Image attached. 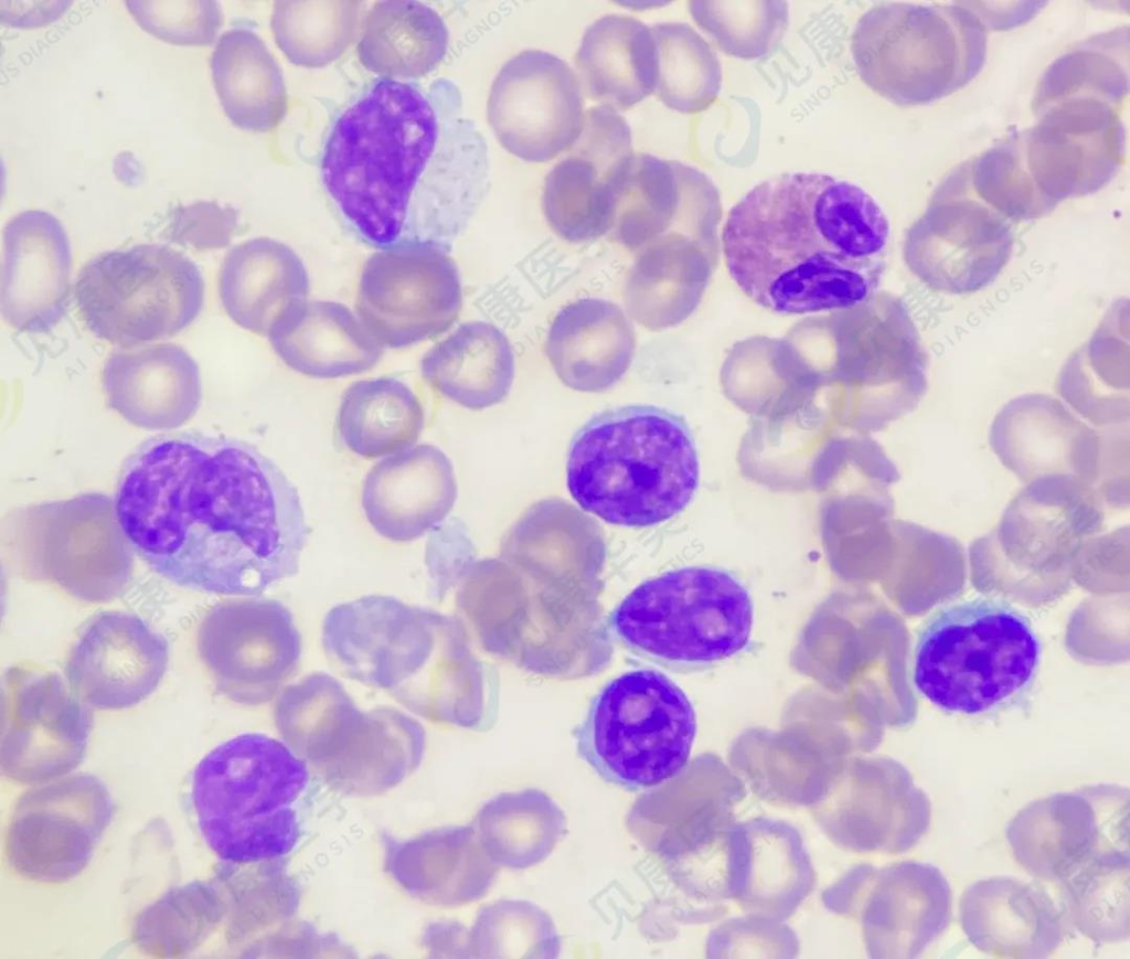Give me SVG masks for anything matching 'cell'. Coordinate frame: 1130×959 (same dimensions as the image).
I'll use <instances>...</instances> for the list:
<instances>
[{
	"label": "cell",
	"instance_id": "603a6c76",
	"mask_svg": "<svg viewBox=\"0 0 1130 959\" xmlns=\"http://www.w3.org/2000/svg\"><path fill=\"white\" fill-rule=\"evenodd\" d=\"M462 653L441 615L408 605L377 659L373 686L429 718H461Z\"/></svg>",
	"mask_w": 1130,
	"mask_h": 959
},
{
	"label": "cell",
	"instance_id": "ba28073f",
	"mask_svg": "<svg viewBox=\"0 0 1130 959\" xmlns=\"http://www.w3.org/2000/svg\"><path fill=\"white\" fill-rule=\"evenodd\" d=\"M608 624L635 656L661 667L694 668L727 660L748 646L754 604L733 573L685 566L641 583Z\"/></svg>",
	"mask_w": 1130,
	"mask_h": 959
},
{
	"label": "cell",
	"instance_id": "ee69618b",
	"mask_svg": "<svg viewBox=\"0 0 1130 959\" xmlns=\"http://www.w3.org/2000/svg\"><path fill=\"white\" fill-rule=\"evenodd\" d=\"M691 15L727 54L767 55L788 25L785 1H691Z\"/></svg>",
	"mask_w": 1130,
	"mask_h": 959
},
{
	"label": "cell",
	"instance_id": "d590c367",
	"mask_svg": "<svg viewBox=\"0 0 1130 959\" xmlns=\"http://www.w3.org/2000/svg\"><path fill=\"white\" fill-rule=\"evenodd\" d=\"M448 43V29L430 7L408 0L380 1L366 17L358 54L367 70L384 78H417L437 67Z\"/></svg>",
	"mask_w": 1130,
	"mask_h": 959
},
{
	"label": "cell",
	"instance_id": "9a60e30c",
	"mask_svg": "<svg viewBox=\"0 0 1130 959\" xmlns=\"http://www.w3.org/2000/svg\"><path fill=\"white\" fill-rule=\"evenodd\" d=\"M92 714L63 679L35 665L10 667L3 678L0 765L22 785L68 775L83 760Z\"/></svg>",
	"mask_w": 1130,
	"mask_h": 959
},
{
	"label": "cell",
	"instance_id": "5bb4252c",
	"mask_svg": "<svg viewBox=\"0 0 1130 959\" xmlns=\"http://www.w3.org/2000/svg\"><path fill=\"white\" fill-rule=\"evenodd\" d=\"M113 798L90 774L60 777L23 792L11 813L4 851L21 877L63 884L79 875L110 824Z\"/></svg>",
	"mask_w": 1130,
	"mask_h": 959
},
{
	"label": "cell",
	"instance_id": "4316f807",
	"mask_svg": "<svg viewBox=\"0 0 1130 959\" xmlns=\"http://www.w3.org/2000/svg\"><path fill=\"white\" fill-rule=\"evenodd\" d=\"M102 382L110 407L130 424L149 430L183 425L201 402L199 366L173 343L113 353L104 365Z\"/></svg>",
	"mask_w": 1130,
	"mask_h": 959
},
{
	"label": "cell",
	"instance_id": "836d02e7",
	"mask_svg": "<svg viewBox=\"0 0 1130 959\" xmlns=\"http://www.w3.org/2000/svg\"><path fill=\"white\" fill-rule=\"evenodd\" d=\"M576 64L591 98L626 109L655 90L658 54L651 28L620 14L596 20L586 30Z\"/></svg>",
	"mask_w": 1130,
	"mask_h": 959
},
{
	"label": "cell",
	"instance_id": "f6af8a7d",
	"mask_svg": "<svg viewBox=\"0 0 1130 959\" xmlns=\"http://www.w3.org/2000/svg\"><path fill=\"white\" fill-rule=\"evenodd\" d=\"M1129 851L1107 853L1076 872L1065 882L1070 909L1078 928L1101 940L1122 937L1123 908H1128ZM1127 923V921H1124ZM1128 924V923H1127Z\"/></svg>",
	"mask_w": 1130,
	"mask_h": 959
},
{
	"label": "cell",
	"instance_id": "7c38bea8",
	"mask_svg": "<svg viewBox=\"0 0 1130 959\" xmlns=\"http://www.w3.org/2000/svg\"><path fill=\"white\" fill-rule=\"evenodd\" d=\"M74 296L87 328L129 348L174 335L199 316L204 281L198 266L163 245L104 253L79 273Z\"/></svg>",
	"mask_w": 1130,
	"mask_h": 959
},
{
	"label": "cell",
	"instance_id": "f546056e",
	"mask_svg": "<svg viewBox=\"0 0 1130 959\" xmlns=\"http://www.w3.org/2000/svg\"><path fill=\"white\" fill-rule=\"evenodd\" d=\"M276 355L294 371L316 379L363 373L380 361L383 347L343 303L303 300L268 333Z\"/></svg>",
	"mask_w": 1130,
	"mask_h": 959
},
{
	"label": "cell",
	"instance_id": "74e56055",
	"mask_svg": "<svg viewBox=\"0 0 1130 959\" xmlns=\"http://www.w3.org/2000/svg\"><path fill=\"white\" fill-rule=\"evenodd\" d=\"M565 828L558 806L543 791L504 792L482 807L477 833L498 864L526 869L546 859Z\"/></svg>",
	"mask_w": 1130,
	"mask_h": 959
},
{
	"label": "cell",
	"instance_id": "8fae6325",
	"mask_svg": "<svg viewBox=\"0 0 1130 959\" xmlns=\"http://www.w3.org/2000/svg\"><path fill=\"white\" fill-rule=\"evenodd\" d=\"M277 726L289 747L332 780L376 787L402 779L419 761L424 734L404 713L358 708L333 676L316 672L284 688Z\"/></svg>",
	"mask_w": 1130,
	"mask_h": 959
},
{
	"label": "cell",
	"instance_id": "3957f363",
	"mask_svg": "<svg viewBox=\"0 0 1130 959\" xmlns=\"http://www.w3.org/2000/svg\"><path fill=\"white\" fill-rule=\"evenodd\" d=\"M889 222L861 187L821 172L767 179L729 211L727 270L758 306L780 315L859 307L885 270Z\"/></svg>",
	"mask_w": 1130,
	"mask_h": 959
},
{
	"label": "cell",
	"instance_id": "60d3db41",
	"mask_svg": "<svg viewBox=\"0 0 1130 959\" xmlns=\"http://www.w3.org/2000/svg\"><path fill=\"white\" fill-rule=\"evenodd\" d=\"M224 912L216 889L207 882L173 888L136 919L132 937L146 953L180 957L198 947Z\"/></svg>",
	"mask_w": 1130,
	"mask_h": 959
},
{
	"label": "cell",
	"instance_id": "e0dca14e",
	"mask_svg": "<svg viewBox=\"0 0 1130 959\" xmlns=\"http://www.w3.org/2000/svg\"><path fill=\"white\" fill-rule=\"evenodd\" d=\"M196 643L216 689L246 705L264 703L279 692L301 654L290 611L273 599L218 603L201 620Z\"/></svg>",
	"mask_w": 1130,
	"mask_h": 959
},
{
	"label": "cell",
	"instance_id": "f35d334b",
	"mask_svg": "<svg viewBox=\"0 0 1130 959\" xmlns=\"http://www.w3.org/2000/svg\"><path fill=\"white\" fill-rule=\"evenodd\" d=\"M407 604L369 595L331 608L322 625V644L345 676L373 686L377 659Z\"/></svg>",
	"mask_w": 1130,
	"mask_h": 959
},
{
	"label": "cell",
	"instance_id": "4fadbf2b",
	"mask_svg": "<svg viewBox=\"0 0 1130 959\" xmlns=\"http://www.w3.org/2000/svg\"><path fill=\"white\" fill-rule=\"evenodd\" d=\"M449 249L430 243L405 244L367 257L355 310L383 348L412 347L452 327L463 296Z\"/></svg>",
	"mask_w": 1130,
	"mask_h": 959
},
{
	"label": "cell",
	"instance_id": "1f68e13d",
	"mask_svg": "<svg viewBox=\"0 0 1130 959\" xmlns=\"http://www.w3.org/2000/svg\"><path fill=\"white\" fill-rule=\"evenodd\" d=\"M960 917L970 940L995 956H1046L1060 937L1058 915L1049 898L1013 878L972 885L961 897Z\"/></svg>",
	"mask_w": 1130,
	"mask_h": 959
},
{
	"label": "cell",
	"instance_id": "7a4b0ae2",
	"mask_svg": "<svg viewBox=\"0 0 1130 959\" xmlns=\"http://www.w3.org/2000/svg\"><path fill=\"white\" fill-rule=\"evenodd\" d=\"M479 151L451 82L382 77L335 118L320 173L342 220L366 244L450 248L476 205Z\"/></svg>",
	"mask_w": 1130,
	"mask_h": 959
},
{
	"label": "cell",
	"instance_id": "d6986e66",
	"mask_svg": "<svg viewBox=\"0 0 1130 959\" xmlns=\"http://www.w3.org/2000/svg\"><path fill=\"white\" fill-rule=\"evenodd\" d=\"M1108 790L1057 793L1022 809L1008 827L1014 856L1026 871L1045 880L1065 882L1091 861L1113 851L1129 850L1128 799Z\"/></svg>",
	"mask_w": 1130,
	"mask_h": 959
},
{
	"label": "cell",
	"instance_id": "30bf717a",
	"mask_svg": "<svg viewBox=\"0 0 1130 959\" xmlns=\"http://www.w3.org/2000/svg\"><path fill=\"white\" fill-rule=\"evenodd\" d=\"M696 727L694 707L672 679L653 669L632 670L590 700L575 731L576 749L605 781L649 789L684 768Z\"/></svg>",
	"mask_w": 1130,
	"mask_h": 959
},
{
	"label": "cell",
	"instance_id": "4dcf8cb0",
	"mask_svg": "<svg viewBox=\"0 0 1130 959\" xmlns=\"http://www.w3.org/2000/svg\"><path fill=\"white\" fill-rule=\"evenodd\" d=\"M309 275L288 245L269 237L248 239L224 257L218 294L227 316L241 328L268 335L296 303L307 300Z\"/></svg>",
	"mask_w": 1130,
	"mask_h": 959
},
{
	"label": "cell",
	"instance_id": "6da1fadb",
	"mask_svg": "<svg viewBox=\"0 0 1130 959\" xmlns=\"http://www.w3.org/2000/svg\"><path fill=\"white\" fill-rule=\"evenodd\" d=\"M114 510L130 547L186 588L257 596L294 575L308 525L297 489L254 446L199 433L143 441Z\"/></svg>",
	"mask_w": 1130,
	"mask_h": 959
},
{
	"label": "cell",
	"instance_id": "bcb514c9",
	"mask_svg": "<svg viewBox=\"0 0 1130 959\" xmlns=\"http://www.w3.org/2000/svg\"><path fill=\"white\" fill-rule=\"evenodd\" d=\"M127 7L143 29L175 44H209L222 24L215 1H127Z\"/></svg>",
	"mask_w": 1130,
	"mask_h": 959
},
{
	"label": "cell",
	"instance_id": "7bdbcfd3",
	"mask_svg": "<svg viewBox=\"0 0 1130 959\" xmlns=\"http://www.w3.org/2000/svg\"><path fill=\"white\" fill-rule=\"evenodd\" d=\"M1067 361L1058 379V393L1085 418L1104 426L1129 417V360L1120 345L1104 348L1098 339Z\"/></svg>",
	"mask_w": 1130,
	"mask_h": 959
},
{
	"label": "cell",
	"instance_id": "9c48e42d",
	"mask_svg": "<svg viewBox=\"0 0 1130 959\" xmlns=\"http://www.w3.org/2000/svg\"><path fill=\"white\" fill-rule=\"evenodd\" d=\"M851 51L868 87L894 104L915 106L968 85L983 67L987 34L964 8L892 2L859 19Z\"/></svg>",
	"mask_w": 1130,
	"mask_h": 959
},
{
	"label": "cell",
	"instance_id": "d6a6232c",
	"mask_svg": "<svg viewBox=\"0 0 1130 959\" xmlns=\"http://www.w3.org/2000/svg\"><path fill=\"white\" fill-rule=\"evenodd\" d=\"M420 371L439 394L468 409L501 403L510 393L515 362L510 341L493 323H462L428 350Z\"/></svg>",
	"mask_w": 1130,
	"mask_h": 959
},
{
	"label": "cell",
	"instance_id": "7402d4cb",
	"mask_svg": "<svg viewBox=\"0 0 1130 959\" xmlns=\"http://www.w3.org/2000/svg\"><path fill=\"white\" fill-rule=\"evenodd\" d=\"M990 444L1025 483L1051 473L1074 476L1094 489L1099 482L1102 439L1054 397L1026 394L1012 399L994 418Z\"/></svg>",
	"mask_w": 1130,
	"mask_h": 959
},
{
	"label": "cell",
	"instance_id": "b9f144b4",
	"mask_svg": "<svg viewBox=\"0 0 1130 959\" xmlns=\"http://www.w3.org/2000/svg\"><path fill=\"white\" fill-rule=\"evenodd\" d=\"M359 7L358 1H277L271 14L276 43L296 65L324 66L351 43Z\"/></svg>",
	"mask_w": 1130,
	"mask_h": 959
},
{
	"label": "cell",
	"instance_id": "ab89813d",
	"mask_svg": "<svg viewBox=\"0 0 1130 959\" xmlns=\"http://www.w3.org/2000/svg\"><path fill=\"white\" fill-rule=\"evenodd\" d=\"M658 54L655 93L671 109L704 110L721 89V63L713 49L689 24L663 22L651 28Z\"/></svg>",
	"mask_w": 1130,
	"mask_h": 959
},
{
	"label": "cell",
	"instance_id": "52a82bcc",
	"mask_svg": "<svg viewBox=\"0 0 1130 959\" xmlns=\"http://www.w3.org/2000/svg\"><path fill=\"white\" fill-rule=\"evenodd\" d=\"M1041 643L1028 619L989 598L951 605L921 629L914 682L937 707L968 715L1000 707L1032 682Z\"/></svg>",
	"mask_w": 1130,
	"mask_h": 959
},
{
	"label": "cell",
	"instance_id": "484cf974",
	"mask_svg": "<svg viewBox=\"0 0 1130 959\" xmlns=\"http://www.w3.org/2000/svg\"><path fill=\"white\" fill-rule=\"evenodd\" d=\"M566 151L545 178L543 212L561 238L590 242L614 228L619 182L631 154L596 129H584Z\"/></svg>",
	"mask_w": 1130,
	"mask_h": 959
},
{
	"label": "cell",
	"instance_id": "e575fe53",
	"mask_svg": "<svg viewBox=\"0 0 1130 959\" xmlns=\"http://www.w3.org/2000/svg\"><path fill=\"white\" fill-rule=\"evenodd\" d=\"M211 67L222 106L236 126L268 131L280 122L287 107L282 72L253 30L238 26L225 32Z\"/></svg>",
	"mask_w": 1130,
	"mask_h": 959
},
{
	"label": "cell",
	"instance_id": "8d00e7d4",
	"mask_svg": "<svg viewBox=\"0 0 1130 959\" xmlns=\"http://www.w3.org/2000/svg\"><path fill=\"white\" fill-rule=\"evenodd\" d=\"M425 413L403 381L381 376L356 381L342 395L335 427L355 455L376 458L412 446L420 435Z\"/></svg>",
	"mask_w": 1130,
	"mask_h": 959
},
{
	"label": "cell",
	"instance_id": "f1b7e54d",
	"mask_svg": "<svg viewBox=\"0 0 1130 959\" xmlns=\"http://www.w3.org/2000/svg\"><path fill=\"white\" fill-rule=\"evenodd\" d=\"M546 354L558 379L579 392H603L620 381L636 351L632 320L620 306L582 298L552 320Z\"/></svg>",
	"mask_w": 1130,
	"mask_h": 959
},
{
	"label": "cell",
	"instance_id": "ac0fdd59",
	"mask_svg": "<svg viewBox=\"0 0 1130 959\" xmlns=\"http://www.w3.org/2000/svg\"><path fill=\"white\" fill-rule=\"evenodd\" d=\"M487 108L501 146L529 162H545L566 151L585 122L576 74L558 56L539 50L523 51L501 67Z\"/></svg>",
	"mask_w": 1130,
	"mask_h": 959
},
{
	"label": "cell",
	"instance_id": "cb8c5ba5",
	"mask_svg": "<svg viewBox=\"0 0 1130 959\" xmlns=\"http://www.w3.org/2000/svg\"><path fill=\"white\" fill-rule=\"evenodd\" d=\"M72 255L58 220L26 211L3 231L1 310L18 331L42 333L62 319L70 294Z\"/></svg>",
	"mask_w": 1130,
	"mask_h": 959
},
{
	"label": "cell",
	"instance_id": "d4e9b609",
	"mask_svg": "<svg viewBox=\"0 0 1130 959\" xmlns=\"http://www.w3.org/2000/svg\"><path fill=\"white\" fill-rule=\"evenodd\" d=\"M457 481L451 461L429 444L409 446L374 465L362 487L367 522L392 542H409L452 509Z\"/></svg>",
	"mask_w": 1130,
	"mask_h": 959
},
{
	"label": "cell",
	"instance_id": "ffe728a7",
	"mask_svg": "<svg viewBox=\"0 0 1130 959\" xmlns=\"http://www.w3.org/2000/svg\"><path fill=\"white\" fill-rule=\"evenodd\" d=\"M169 660L163 637L141 618L104 611L83 629L67 657L65 676L88 706L132 707L160 684Z\"/></svg>",
	"mask_w": 1130,
	"mask_h": 959
},
{
	"label": "cell",
	"instance_id": "44dd1931",
	"mask_svg": "<svg viewBox=\"0 0 1130 959\" xmlns=\"http://www.w3.org/2000/svg\"><path fill=\"white\" fill-rule=\"evenodd\" d=\"M717 188L702 171L649 153H632L619 183L611 233L629 249L673 232L718 235Z\"/></svg>",
	"mask_w": 1130,
	"mask_h": 959
},
{
	"label": "cell",
	"instance_id": "2e32d148",
	"mask_svg": "<svg viewBox=\"0 0 1130 959\" xmlns=\"http://www.w3.org/2000/svg\"><path fill=\"white\" fill-rule=\"evenodd\" d=\"M971 187L945 184L905 239L910 270L928 287L951 295L990 285L1012 253L1011 220Z\"/></svg>",
	"mask_w": 1130,
	"mask_h": 959
},
{
	"label": "cell",
	"instance_id": "8992f818",
	"mask_svg": "<svg viewBox=\"0 0 1130 959\" xmlns=\"http://www.w3.org/2000/svg\"><path fill=\"white\" fill-rule=\"evenodd\" d=\"M308 780L303 760L275 738L243 734L220 744L199 761L191 782L204 841L232 863L289 852L298 837L294 803Z\"/></svg>",
	"mask_w": 1130,
	"mask_h": 959
},
{
	"label": "cell",
	"instance_id": "277c9868",
	"mask_svg": "<svg viewBox=\"0 0 1130 959\" xmlns=\"http://www.w3.org/2000/svg\"><path fill=\"white\" fill-rule=\"evenodd\" d=\"M700 478L692 433L682 417L652 405L603 412L574 435L567 488L577 504L628 528L663 523L691 502Z\"/></svg>",
	"mask_w": 1130,
	"mask_h": 959
},
{
	"label": "cell",
	"instance_id": "83f0119b",
	"mask_svg": "<svg viewBox=\"0 0 1130 959\" xmlns=\"http://www.w3.org/2000/svg\"><path fill=\"white\" fill-rule=\"evenodd\" d=\"M718 248V236L673 232L638 249L623 286L629 318L651 331L685 320L701 300Z\"/></svg>",
	"mask_w": 1130,
	"mask_h": 959
},
{
	"label": "cell",
	"instance_id": "5b68a950",
	"mask_svg": "<svg viewBox=\"0 0 1130 959\" xmlns=\"http://www.w3.org/2000/svg\"><path fill=\"white\" fill-rule=\"evenodd\" d=\"M1122 147V126L1106 100L1067 99L1037 126L979 157L971 184L1010 220L1041 217L1063 200L1091 193L1112 179Z\"/></svg>",
	"mask_w": 1130,
	"mask_h": 959
}]
</instances>
